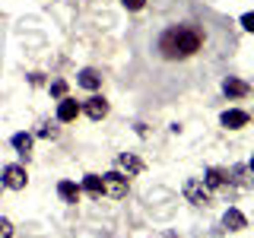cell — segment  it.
<instances>
[{
    "mask_svg": "<svg viewBox=\"0 0 254 238\" xmlns=\"http://www.w3.org/2000/svg\"><path fill=\"white\" fill-rule=\"evenodd\" d=\"M185 197L190 203H197V206H206L210 203V187H206L200 178H188L185 181Z\"/></svg>",
    "mask_w": 254,
    "mask_h": 238,
    "instance_id": "cell-3",
    "label": "cell"
},
{
    "mask_svg": "<svg viewBox=\"0 0 254 238\" xmlns=\"http://www.w3.org/2000/svg\"><path fill=\"white\" fill-rule=\"evenodd\" d=\"M13 149H16V153H22V156H26L29 149H32V133H26V130L13 133Z\"/></svg>",
    "mask_w": 254,
    "mask_h": 238,
    "instance_id": "cell-15",
    "label": "cell"
},
{
    "mask_svg": "<svg viewBox=\"0 0 254 238\" xmlns=\"http://www.w3.org/2000/svg\"><path fill=\"white\" fill-rule=\"evenodd\" d=\"M76 83L83 86V89H99V83H102V76H99V70H92V67H86V70H79V76H76Z\"/></svg>",
    "mask_w": 254,
    "mask_h": 238,
    "instance_id": "cell-10",
    "label": "cell"
},
{
    "mask_svg": "<svg viewBox=\"0 0 254 238\" xmlns=\"http://www.w3.org/2000/svg\"><path fill=\"white\" fill-rule=\"evenodd\" d=\"M83 190L89 197H102V194H105V184H102L99 175H86V178H83Z\"/></svg>",
    "mask_w": 254,
    "mask_h": 238,
    "instance_id": "cell-12",
    "label": "cell"
},
{
    "mask_svg": "<svg viewBox=\"0 0 254 238\" xmlns=\"http://www.w3.org/2000/svg\"><path fill=\"white\" fill-rule=\"evenodd\" d=\"M83 111L92 118V121H102V118L108 115V102L102 99V95H92V99H86V105H83Z\"/></svg>",
    "mask_w": 254,
    "mask_h": 238,
    "instance_id": "cell-5",
    "label": "cell"
},
{
    "mask_svg": "<svg viewBox=\"0 0 254 238\" xmlns=\"http://www.w3.org/2000/svg\"><path fill=\"white\" fill-rule=\"evenodd\" d=\"M76 115H79V105H76L73 99H67V95H64L61 105H58V121H64V124H67V121H76Z\"/></svg>",
    "mask_w": 254,
    "mask_h": 238,
    "instance_id": "cell-7",
    "label": "cell"
},
{
    "mask_svg": "<svg viewBox=\"0 0 254 238\" xmlns=\"http://www.w3.org/2000/svg\"><path fill=\"white\" fill-rule=\"evenodd\" d=\"M58 194H61V200H67V203H76L79 200V187L73 184V181H61Z\"/></svg>",
    "mask_w": 254,
    "mask_h": 238,
    "instance_id": "cell-13",
    "label": "cell"
},
{
    "mask_svg": "<svg viewBox=\"0 0 254 238\" xmlns=\"http://www.w3.org/2000/svg\"><path fill=\"white\" fill-rule=\"evenodd\" d=\"M222 127H229V130H238V127H245L248 124V111H238V108H229V111H222Z\"/></svg>",
    "mask_w": 254,
    "mask_h": 238,
    "instance_id": "cell-6",
    "label": "cell"
},
{
    "mask_svg": "<svg viewBox=\"0 0 254 238\" xmlns=\"http://www.w3.org/2000/svg\"><path fill=\"white\" fill-rule=\"evenodd\" d=\"M222 226H226L229 232H238V229L248 226V219H245L242 210H226V216H222Z\"/></svg>",
    "mask_w": 254,
    "mask_h": 238,
    "instance_id": "cell-8",
    "label": "cell"
},
{
    "mask_svg": "<svg viewBox=\"0 0 254 238\" xmlns=\"http://www.w3.org/2000/svg\"><path fill=\"white\" fill-rule=\"evenodd\" d=\"M121 3L127 6V10H143V3H146V0H121Z\"/></svg>",
    "mask_w": 254,
    "mask_h": 238,
    "instance_id": "cell-20",
    "label": "cell"
},
{
    "mask_svg": "<svg viewBox=\"0 0 254 238\" xmlns=\"http://www.w3.org/2000/svg\"><path fill=\"white\" fill-rule=\"evenodd\" d=\"M242 26L248 29V32H254V13H245V16H242Z\"/></svg>",
    "mask_w": 254,
    "mask_h": 238,
    "instance_id": "cell-21",
    "label": "cell"
},
{
    "mask_svg": "<svg viewBox=\"0 0 254 238\" xmlns=\"http://www.w3.org/2000/svg\"><path fill=\"white\" fill-rule=\"evenodd\" d=\"M0 238H13V222L10 219H0Z\"/></svg>",
    "mask_w": 254,
    "mask_h": 238,
    "instance_id": "cell-16",
    "label": "cell"
},
{
    "mask_svg": "<svg viewBox=\"0 0 254 238\" xmlns=\"http://www.w3.org/2000/svg\"><path fill=\"white\" fill-rule=\"evenodd\" d=\"M226 181H229V172H222V169H210V172H206V178H203V184L213 190V187H222Z\"/></svg>",
    "mask_w": 254,
    "mask_h": 238,
    "instance_id": "cell-14",
    "label": "cell"
},
{
    "mask_svg": "<svg viewBox=\"0 0 254 238\" xmlns=\"http://www.w3.org/2000/svg\"><path fill=\"white\" fill-rule=\"evenodd\" d=\"M200 45H203V35L194 26H175L169 32H162V38H159V51H162L165 60H185L200 51Z\"/></svg>",
    "mask_w": 254,
    "mask_h": 238,
    "instance_id": "cell-1",
    "label": "cell"
},
{
    "mask_svg": "<svg viewBox=\"0 0 254 238\" xmlns=\"http://www.w3.org/2000/svg\"><path fill=\"white\" fill-rule=\"evenodd\" d=\"M38 137H45V140H54L58 137V127H51V124H45L42 130H38Z\"/></svg>",
    "mask_w": 254,
    "mask_h": 238,
    "instance_id": "cell-18",
    "label": "cell"
},
{
    "mask_svg": "<svg viewBox=\"0 0 254 238\" xmlns=\"http://www.w3.org/2000/svg\"><path fill=\"white\" fill-rule=\"evenodd\" d=\"M245 175H248V169H235V178H238V184H242V187H248L251 181L245 178Z\"/></svg>",
    "mask_w": 254,
    "mask_h": 238,
    "instance_id": "cell-19",
    "label": "cell"
},
{
    "mask_svg": "<svg viewBox=\"0 0 254 238\" xmlns=\"http://www.w3.org/2000/svg\"><path fill=\"white\" fill-rule=\"evenodd\" d=\"M222 92H226V95H232V99H242V95H248V83H245V79L229 76L226 83H222Z\"/></svg>",
    "mask_w": 254,
    "mask_h": 238,
    "instance_id": "cell-9",
    "label": "cell"
},
{
    "mask_svg": "<svg viewBox=\"0 0 254 238\" xmlns=\"http://www.w3.org/2000/svg\"><path fill=\"white\" fill-rule=\"evenodd\" d=\"M248 169H251V172H254V159H251V165H248Z\"/></svg>",
    "mask_w": 254,
    "mask_h": 238,
    "instance_id": "cell-22",
    "label": "cell"
},
{
    "mask_svg": "<svg viewBox=\"0 0 254 238\" xmlns=\"http://www.w3.org/2000/svg\"><path fill=\"white\" fill-rule=\"evenodd\" d=\"M118 169L127 172V175H140V172H143V162H140L133 153H124L121 159H118Z\"/></svg>",
    "mask_w": 254,
    "mask_h": 238,
    "instance_id": "cell-11",
    "label": "cell"
},
{
    "mask_svg": "<svg viewBox=\"0 0 254 238\" xmlns=\"http://www.w3.org/2000/svg\"><path fill=\"white\" fill-rule=\"evenodd\" d=\"M102 184H105V194L108 197H127V175L124 172H108V175H102Z\"/></svg>",
    "mask_w": 254,
    "mask_h": 238,
    "instance_id": "cell-2",
    "label": "cell"
},
{
    "mask_svg": "<svg viewBox=\"0 0 254 238\" xmlns=\"http://www.w3.org/2000/svg\"><path fill=\"white\" fill-rule=\"evenodd\" d=\"M51 92L64 99V95H67V83H64V79H54V83H51Z\"/></svg>",
    "mask_w": 254,
    "mask_h": 238,
    "instance_id": "cell-17",
    "label": "cell"
},
{
    "mask_svg": "<svg viewBox=\"0 0 254 238\" xmlns=\"http://www.w3.org/2000/svg\"><path fill=\"white\" fill-rule=\"evenodd\" d=\"M26 181H29V175H26L22 165H6L3 175H0V184L10 187V190H22V187H26Z\"/></svg>",
    "mask_w": 254,
    "mask_h": 238,
    "instance_id": "cell-4",
    "label": "cell"
}]
</instances>
